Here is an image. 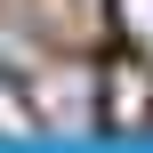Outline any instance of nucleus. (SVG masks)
<instances>
[{"instance_id": "obj_1", "label": "nucleus", "mask_w": 153, "mask_h": 153, "mask_svg": "<svg viewBox=\"0 0 153 153\" xmlns=\"http://www.w3.org/2000/svg\"><path fill=\"white\" fill-rule=\"evenodd\" d=\"M105 121L113 129H145L153 121V73H145V56L105 73Z\"/></svg>"}, {"instance_id": "obj_2", "label": "nucleus", "mask_w": 153, "mask_h": 153, "mask_svg": "<svg viewBox=\"0 0 153 153\" xmlns=\"http://www.w3.org/2000/svg\"><path fill=\"white\" fill-rule=\"evenodd\" d=\"M113 16H121V32H129V48L153 65V0H113Z\"/></svg>"}]
</instances>
